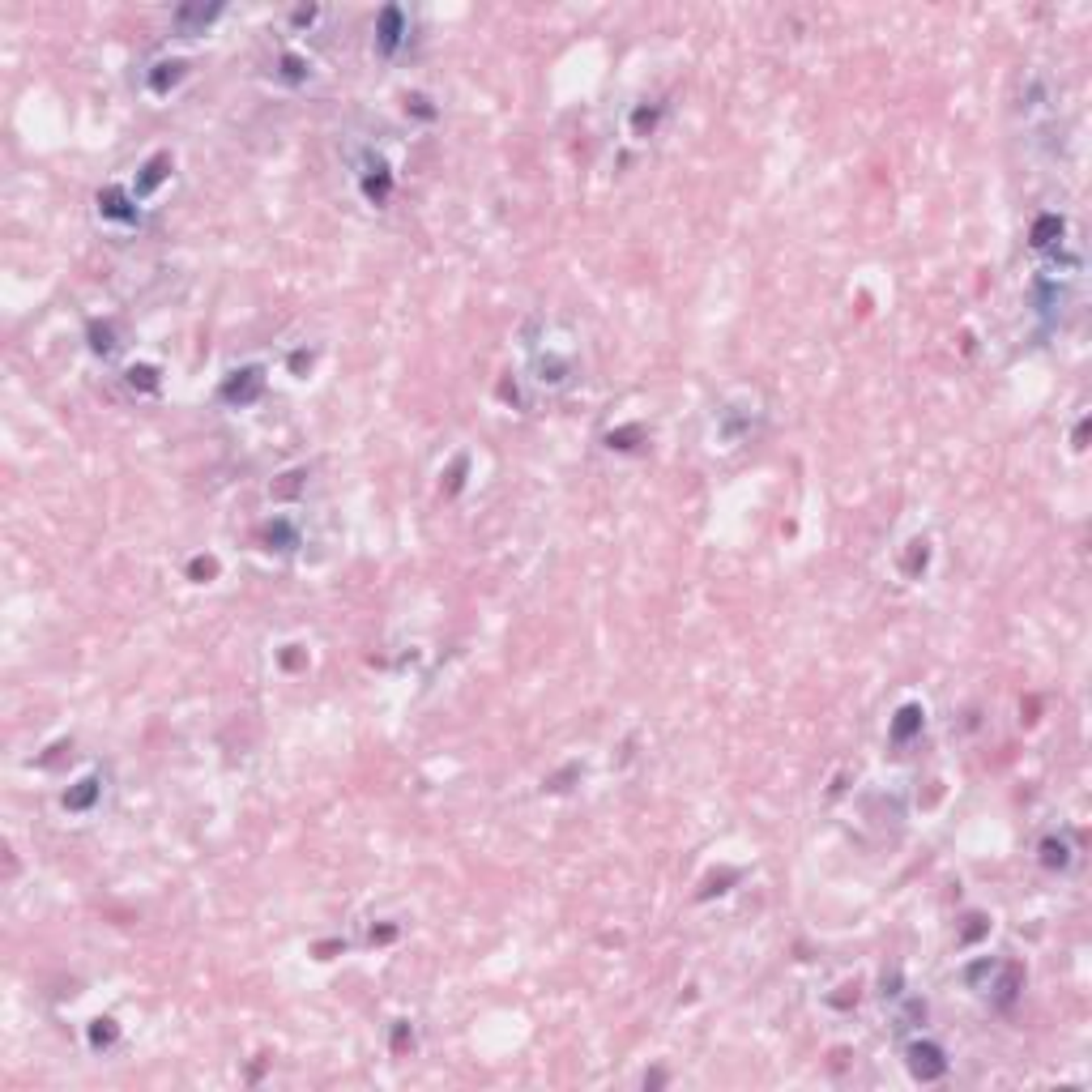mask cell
I'll return each mask as SVG.
<instances>
[{
	"label": "cell",
	"instance_id": "cell-1",
	"mask_svg": "<svg viewBox=\"0 0 1092 1092\" xmlns=\"http://www.w3.org/2000/svg\"><path fill=\"white\" fill-rule=\"evenodd\" d=\"M402 39H405V18L397 5H389V9L380 13V21H376V47H380L384 56H392L402 47Z\"/></svg>",
	"mask_w": 1092,
	"mask_h": 1092
},
{
	"label": "cell",
	"instance_id": "cell-2",
	"mask_svg": "<svg viewBox=\"0 0 1092 1092\" xmlns=\"http://www.w3.org/2000/svg\"><path fill=\"white\" fill-rule=\"evenodd\" d=\"M218 13H223L218 5H184V9H175V31L197 34V31H205Z\"/></svg>",
	"mask_w": 1092,
	"mask_h": 1092
}]
</instances>
